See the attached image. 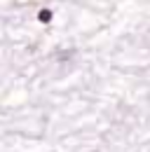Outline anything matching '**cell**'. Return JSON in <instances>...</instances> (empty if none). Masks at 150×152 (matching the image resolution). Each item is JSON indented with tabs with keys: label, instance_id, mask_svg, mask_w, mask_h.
<instances>
[{
	"label": "cell",
	"instance_id": "1",
	"mask_svg": "<svg viewBox=\"0 0 150 152\" xmlns=\"http://www.w3.org/2000/svg\"><path fill=\"white\" fill-rule=\"evenodd\" d=\"M38 19L42 21V23H49V21H52V12H49V10H40V12H38Z\"/></svg>",
	"mask_w": 150,
	"mask_h": 152
}]
</instances>
